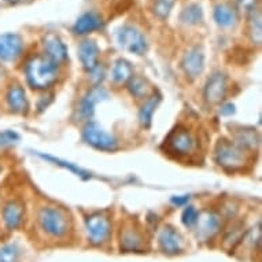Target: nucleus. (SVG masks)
I'll list each match as a JSON object with an SVG mask.
<instances>
[{
	"mask_svg": "<svg viewBox=\"0 0 262 262\" xmlns=\"http://www.w3.org/2000/svg\"><path fill=\"white\" fill-rule=\"evenodd\" d=\"M26 78L33 88H48L58 78V63L48 56H36L26 64Z\"/></svg>",
	"mask_w": 262,
	"mask_h": 262,
	"instance_id": "1",
	"label": "nucleus"
},
{
	"mask_svg": "<svg viewBox=\"0 0 262 262\" xmlns=\"http://www.w3.org/2000/svg\"><path fill=\"white\" fill-rule=\"evenodd\" d=\"M39 223L44 231L51 236H63L68 232L66 215L55 207H43L39 213Z\"/></svg>",
	"mask_w": 262,
	"mask_h": 262,
	"instance_id": "2",
	"label": "nucleus"
},
{
	"mask_svg": "<svg viewBox=\"0 0 262 262\" xmlns=\"http://www.w3.org/2000/svg\"><path fill=\"white\" fill-rule=\"evenodd\" d=\"M82 138L90 146L98 148V150L112 151L117 148L116 139L112 135H108L98 122H90L85 125L82 130Z\"/></svg>",
	"mask_w": 262,
	"mask_h": 262,
	"instance_id": "3",
	"label": "nucleus"
},
{
	"mask_svg": "<svg viewBox=\"0 0 262 262\" xmlns=\"http://www.w3.org/2000/svg\"><path fill=\"white\" fill-rule=\"evenodd\" d=\"M117 40L121 47L136 55H143L147 51L146 37L134 26H122L117 33Z\"/></svg>",
	"mask_w": 262,
	"mask_h": 262,
	"instance_id": "4",
	"label": "nucleus"
},
{
	"mask_svg": "<svg viewBox=\"0 0 262 262\" xmlns=\"http://www.w3.org/2000/svg\"><path fill=\"white\" fill-rule=\"evenodd\" d=\"M166 144L170 151L176 152L177 155L192 154L198 147V142L188 129L177 128L170 132L166 139Z\"/></svg>",
	"mask_w": 262,
	"mask_h": 262,
	"instance_id": "5",
	"label": "nucleus"
},
{
	"mask_svg": "<svg viewBox=\"0 0 262 262\" xmlns=\"http://www.w3.org/2000/svg\"><path fill=\"white\" fill-rule=\"evenodd\" d=\"M215 159L225 169H237L245 163L243 150L229 142H220L215 148Z\"/></svg>",
	"mask_w": 262,
	"mask_h": 262,
	"instance_id": "6",
	"label": "nucleus"
},
{
	"mask_svg": "<svg viewBox=\"0 0 262 262\" xmlns=\"http://www.w3.org/2000/svg\"><path fill=\"white\" fill-rule=\"evenodd\" d=\"M86 231L90 235V239L95 245L103 243L112 232V225L106 215L92 214L86 219Z\"/></svg>",
	"mask_w": 262,
	"mask_h": 262,
	"instance_id": "7",
	"label": "nucleus"
},
{
	"mask_svg": "<svg viewBox=\"0 0 262 262\" xmlns=\"http://www.w3.org/2000/svg\"><path fill=\"white\" fill-rule=\"evenodd\" d=\"M227 76L223 73H214L207 80L203 96L209 103H220L227 94Z\"/></svg>",
	"mask_w": 262,
	"mask_h": 262,
	"instance_id": "8",
	"label": "nucleus"
},
{
	"mask_svg": "<svg viewBox=\"0 0 262 262\" xmlns=\"http://www.w3.org/2000/svg\"><path fill=\"white\" fill-rule=\"evenodd\" d=\"M22 39L17 33L0 35V59L10 62L21 55Z\"/></svg>",
	"mask_w": 262,
	"mask_h": 262,
	"instance_id": "9",
	"label": "nucleus"
},
{
	"mask_svg": "<svg viewBox=\"0 0 262 262\" xmlns=\"http://www.w3.org/2000/svg\"><path fill=\"white\" fill-rule=\"evenodd\" d=\"M181 66L184 69L185 74L191 78H196L202 74L205 69V55L199 48L189 50L183 58Z\"/></svg>",
	"mask_w": 262,
	"mask_h": 262,
	"instance_id": "10",
	"label": "nucleus"
},
{
	"mask_svg": "<svg viewBox=\"0 0 262 262\" xmlns=\"http://www.w3.org/2000/svg\"><path fill=\"white\" fill-rule=\"evenodd\" d=\"M107 98H108L107 91L103 90L102 86H95V88H92V90L86 94L85 98L82 99L81 104H80V108H78L80 117L84 118V120L91 118V117L94 116L95 106H96V103H99V102L107 99Z\"/></svg>",
	"mask_w": 262,
	"mask_h": 262,
	"instance_id": "11",
	"label": "nucleus"
},
{
	"mask_svg": "<svg viewBox=\"0 0 262 262\" xmlns=\"http://www.w3.org/2000/svg\"><path fill=\"white\" fill-rule=\"evenodd\" d=\"M78 58L82 66L86 70H95L98 66V58H99V47L92 40H85L78 47Z\"/></svg>",
	"mask_w": 262,
	"mask_h": 262,
	"instance_id": "12",
	"label": "nucleus"
},
{
	"mask_svg": "<svg viewBox=\"0 0 262 262\" xmlns=\"http://www.w3.org/2000/svg\"><path fill=\"white\" fill-rule=\"evenodd\" d=\"M181 236L170 227L163 228L159 233V246L165 254H177L181 251Z\"/></svg>",
	"mask_w": 262,
	"mask_h": 262,
	"instance_id": "13",
	"label": "nucleus"
},
{
	"mask_svg": "<svg viewBox=\"0 0 262 262\" xmlns=\"http://www.w3.org/2000/svg\"><path fill=\"white\" fill-rule=\"evenodd\" d=\"M24 220V205L18 201H11L3 209V221L9 229H17Z\"/></svg>",
	"mask_w": 262,
	"mask_h": 262,
	"instance_id": "14",
	"label": "nucleus"
},
{
	"mask_svg": "<svg viewBox=\"0 0 262 262\" xmlns=\"http://www.w3.org/2000/svg\"><path fill=\"white\" fill-rule=\"evenodd\" d=\"M44 48H46V52H47L46 56H48L50 59H52L56 63L63 62L68 58V48L56 36H47L46 40H44Z\"/></svg>",
	"mask_w": 262,
	"mask_h": 262,
	"instance_id": "15",
	"label": "nucleus"
},
{
	"mask_svg": "<svg viewBox=\"0 0 262 262\" xmlns=\"http://www.w3.org/2000/svg\"><path fill=\"white\" fill-rule=\"evenodd\" d=\"M6 99H7L9 107L14 113H26V110L29 107L25 91L22 90L19 85L11 86L9 92H7V95H6Z\"/></svg>",
	"mask_w": 262,
	"mask_h": 262,
	"instance_id": "16",
	"label": "nucleus"
},
{
	"mask_svg": "<svg viewBox=\"0 0 262 262\" xmlns=\"http://www.w3.org/2000/svg\"><path fill=\"white\" fill-rule=\"evenodd\" d=\"M100 26H102V19L98 14L86 13L78 18L77 22L74 24L73 30L77 35H86V33L99 29Z\"/></svg>",
	"mask_w": 262,
	"mask_h": 262,
	"instance_id": "17",
	"label": "nucleus"
},
{
	"mask_svg": "<svg viewBox=\"0 0 262 262\" xmlns=\"http://www.w3.org/2000/svg\"><path fill=\"white\" fill-rule=\"evenodd\" d=\"M196 224L199 225V235L209 237L213 236L219 231L221 221H220V217L215 213H206L202 217L199 215V220Z\"/></svg>",
	"mask_w": 262,
	"mask_h": 262,
	"instance_id": "18",
	"label": "nucleus"
},
{
	"mask_svg": "<svg viewBox=\"0 0 262 262\" xmlns=\"http://www.w3.org/2000/svg\"><path fill=\"white\" fill-rule=\"evenodd\" d=\"M214 19L223 28H231L236 24V11L228 5H220L214 10Z\"/></svg>",
	"mask_w": 262,
	"mask_h": 262,
	"instance_id": "19",
	"label": "nucleus"
},
{
	"mask_svg": "<svg viewBox=\"0 0 262 262\" xmlns=\"http://www.w3.org/2000/svg\"><path fill=\"white\" fill-rule=\"evenodd\" d=\"M132 77H134V69H132V66L128 60H117L114 68H113V80L117 84H122V82L129 81Z\"/></svg>",
	"mask_w": 262,
	"mask_h": 262,
	"instance_id": "20",
	"label": "nucleus"
},
{
	"mask_svg": "<svg viewBox=\"0 0 262 262\" xmlns=\"http://www.w3.org/2000/svg\"><path fill=\"white\" fill-rule=\"evenodd\" d=\"M203 11L198 5H191L185 7L180 14V21L185 25H196L202 21Z\"/></svg>",
	"mask_w": 262,
	"mask_h": 262,
	"instance_id": "21",
	"label": "nucleus"
},
{
	"mask_svg": "<svg viewBox=\"0 0 262 262\" xmlns=\"http://www.w3.org/2000/svg\"><path fill=\"white\" fill-rule=\"evenodd\" d=\"M142 246V237L136 231L129 229L125 231L124 235L121 236V247L126 251H134V250H139Z\"/></svg>",
	"mask_w": 262,
	"mask_h": 262,
	"instance_id": "22",
	"label": "nucleus"
},
{
	"mask_svg": "<svg viewBox=\"0 0 262 262\" xmlns=\"http://www.w3.org/2000/svg\"><path fill=\"white\" fill-rule=\"evenodd\" d=\"M159 103V98H150L147 100L146 103L143 104L142 110H140V122H142L143 126L148 128L151 125V120H152V114L155 112V107L158 106Z\"/></svg>",
	"mask_w": 262,
	"mask_h": 262,
	"instance_id": "23",
	"label": "nucleus"
},
{
	"mask_svg": "<svg viewBox=\"0 0 262 262\" xmlns=\"http://www.w3.org/2000/svg\"><path fill=\"white\" fill-rule=\"evenodd\" d=\"M261 13L258 10H254V11H251L249 22V32L254 43H261Z\"/></svg>",
	"mask_w": 262,
	"mask_h": 262,
	"instance_id": "24",
	"label": "nucleus"
},
{
	"mask_svg": "<svg viewBox=\"0 0 262 262\" xmlns=\"http://www.w3.org/2000/svg\"><path fill=\"white\" fill-rule=\"evenodd\" d=\"M129 92L135 98H143L147 95V81L142 77H132L128 84Z\"/></svg>",
	"mask_w": 262,
	"mask_h": 262,
	"instance_id": "25",
	"label": "nucleus"
},
{
	"mask_svg": "<svg viewBox=\"0 0 262 262\" xmlns=\"http://www.w3.org/2000/svg\"><path fill=\"white\" fill-rule=\"evenodd\" d=\"M236 140H237V144L241 147H246V148H251L254 147L255 144L258 143V136L255 132L253 130H242L239 132L236 136Z\"/></svg>",
	"mask_w": 262,
	"mask_h": 262,
	"instance_id": "26",
	"label": "nucleus"
},
{
	"mask_svg": "<svg viewBox=\"0 0 262 262\" xmlns=\"http://www.w3.org/2000/svg\"><path fill=\"white\" fill-rule=\"evenodd\" d=\"M173 5H174V0H157L154 5V14L161 19H165L170 14Z\"/></svg>",
	"mask_w": 262,
	"mask_h": 262,
	"instance_id": "27",
	"label": "nucleus"
},
{
	"mask_svg": "<svg viewBox=\"0 0 262 262\" xmlns=\"http://www.w3.org/2000/svg\"><path fill=\"white\" fill-rule=\"evenodd\" d=\"M19 251L15 245H6L0 249V262H17Z\"/></svg>",
	"mask_w": 262,
	"mask_h": 262,
	"instance_id": "28",
	"label": "nucleus"
},
{
	"mask_svg": "<svg viewBox=\"0 0 262 262\" xmlns=\"http://www.w3.org/2000/svg\"><path fill=\"white\" fill-rule=\"evenodd\" d=\"M40 157L44 159H48V161H51V162H55V165H59V166H63L64 169H69L70 172L76 173L77 176L82 177V179H88V173L84 172V170H81V169L76 168L74 165H72V163L69 162H63V161H60V159H56V158H52V157H50V155H41L40 154Z\"/></svg>",
	"mask_w": 262,
	"mask_h": 262,
	"instance_id": "29",
	"label": "nucleus"
},
{
	"mask_svg": "<svg viewBox=\"0 0 262 262\" xmlns=\"http://www.w3.org/2000/svg\"><path fill=\"white\" fill-rule=\"evenodd\" d=\"M199 220V211L193 206H188L183 213V224L185 227H193L196 225Z\"/></svg>",
	"mask_w": 262,
	"mask_h": 262,
	"instance_id": "30",
	"label": "nucleus"
},
{
	"mask_svg": "<svg viewBox=\"0 0 262 262\" xmlns=\"http://www.w3.org/2000/svg\"><path fill=\"white\" fill-rule=\"evenodd\" d=\"M15 140H18V135L11 132V130H6V132H2L0 134V144L5 146V144H11Z\"/></svg>",
	"mask_w": 262,
	"mask_h": 262,
	"instance_id": "31",
	"label": "nucleus"
},
{
	"mask_svg": "<svg viewBox=\"0 0 262 262\" xmlns=\"http://www.w3.org/2000/svg\"><path fill=\"white\" fill-rule=\"evenodd\" d=\"M237 7L239 9H243L245 11H254V10H257V0H236Z\"/></svg>",
	"mask_w": 262,
	"mask_h": 262,
	"instance_id": "32",
	"label": "nucleus"
},
{
	"mask_svg": "<svg viewBox=\"0 0 262 262\" xmlns=\"http://www.w3.org/2000/svg\"><path fill=\"white\" fill-rule=\"evenodd\" d=\"M188 199H189V196H184V198H173L172 202L176 203V205H184V203L187 202Z\"/></svg>",
	"mask_w": 262,
	"mask_h": 262,
	"instance_id": "33",
	"label": "nucleus"
},
{
	"mask_svg": "<svg viewBox=\"0 0 262 262\" xmlns=\"http://www.w3.org/2000/svg\"><path fill=\"white\" fill-rule=\"evenodd\" d=\"M233 112H235V110H233L232 104H227V106H224L223 114H232Z\"/></svg>",
	"mask_w": 262,
	"mask_h": 262,
	"instance_id": "34",
	"label": "nucleus"
},
{
	"mask_svg": "<svg viewBox=\"0 0 262 262\" xmlns=\"http://www.w3.org/2000/svg\"><path fill=\"white\" fill-rule=\"evenodd\" d=\"M6 2H9V3H13V5H15V3L21 2V0H6Z\"/></svg>",
	"mask_w": 262,
	"mask_h": 262,
	"instance_id": "35",
	"label": "nucleus"
},
{
	"mask_svg": "<svg viewBox=\"0 0 262 262\" xmlns=\"http://www.w3.org/2000/svg\"><path fill=\"white\" fill-rule=\"evenodd\" d=\"M2 77H3V69L0 68V80H2Z\"/></svg>",
	"mask_w": 262,
	"mask_h": 262,
	"instance_id": "36",
	"label": "nucleus"
}]
</instances>
